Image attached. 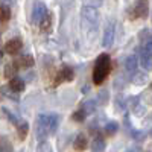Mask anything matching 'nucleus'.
Instances as JSON below:
<instances>
[{
  "label": "nucleus",
  "instance_id": "obj_1",
  "mask_svg": "<svg viewBox=\"0 0 152 152\" xmlns=\"http://www.w3.org/2000/svg\"><path fill=\"white\" fill-rule=\"evenodd\" d=\"M58 122L59 117L56 114H40L37 119V128H35L38 140L43 142L50 134H53L58 128Z\"/></svg>",
  "mask_w": 152,
  "mask_h": 152
},
{
  "label": "nucleus",
  "instance_id": "obj_2",
  "mask_svg": "<svg viewBox=\"0 0 152 152\" xmlns=\"http://www.w3.org/2000/svg\"><path fill=\"white\" fill-rule=\"evenodd\" d=\"M110 70H111V59L108 55H100L97 59H96V64H94V70H93V82L96 85H100L105 79L107 76L110 75Z\"/></svg>",
  "mask_w": 152,
  "mask_h": 152
},
{
  "label": "nucleus",
  "instance_id": "obj_3",
  "mask_svg": "<svg viewBox=\"0 0 152 152\" xmlns=\"http://www.w3.org/2000/svg\"><path fill=\"white\" fill-rule=\"evenodd\" d=\"M82 23H84L85 29L88 31V34L91 32V29H93L94 34H96L97 26H99V14H97V8L85 5L84 9H82Z\"/></svg>",
  "mask_w": 152,
  "mask_h": 152
},
{
  "label": "nucleus",
  "instance_id": "obj_4",
  "mask_svg": "<svg viewBox=\"0 0 152 152\" xmlns=\"http://www.w3.org/2000/svg\"><path fill=\"white\" fill-rule=\"evenodd\" d=\"M131 18H146L149 14V3L148 0H137L131 9Z\"/></svg>",
  "mask_w": 152,
  "mask_h": 152
},
{
  "label": "nucleus",
  "instance_id": "obj_5",
  "mask_svg": "<svg viewBox=\"0 0 152 152\" xmlns=\"http://www.w3.org/2000/svg\"><path fill=\"white\" fill-rule=\"evenodd\" d=\"M114 37H116V31H114V21H110L108 26L104 31V38H102V47L108 49L113 46L114 41Z\"/></svg>",
  "mask_w": 152,
  "mask_h": 152
},
{
  "label": "nucleus",
  "instance_id": "obj_6",
  "mask_svg": "<svg viewBox=\"0 0 152 152\" xmlns=\"http://www.w3.org/2000/svg\"><path fill=\"white\" fill-rule=\"evenodd\" d=\"M47 14H49V12H47L46 5H44L43 2H37V3H35V8H34V12H32V21L37 23V24L41 23L43 18H44Z\"/></svg>",
  "mask_w": 152,
  "mask_h": 152
},
{
  "label": "nucleus",
  "instance_id": "obj_7",
  "mask_svg": "<svg viewBox=\"0 0 152 152\" xmlns=\"http://www.w3.org/2000/svg\"><path fill=\"white\" fill-rule=\"evenodd\" d=\"M73 78H75L73 70H72L70 67H62V69L58 72V75H56V78H55V81H53V85H59L61 82L72 81Z\"/></svg>",
  "mask_w": 152,
  "mask_h": 152
},
{
  "label": "nucleus",
  "instance_id": "obj_8",
  "mask_svg": "<svg viewBox=\"0 0 152 152\" xmlns=\"http://www.w3.org/2000/svg\"><path fill=\"white\" fill-rule=\"evenodd\" d=\"M21 47H23V43H21L20 38H12V40H9L5 44V50H6V53H9V55L18 53L21 50Z\"/></svg>",
  "mask_w": 152,
  "mask_h": 152
},
{
  "label": "nucleus",
  "instance_id": "obj_9",
  "mask_svg": "<svg viewBox=\"0 0 152 152\" xmlns=\"http://www.w3.org/2000/svg\"><path fill=\"white\" fill-rule=\"evenodd\" d=\"M15 62V66H17V69H28V67H31V66H34V58L31 56V55H23V56H20L17 61H14Z\"/></svg>",
  "mask_w": 152,
  "mask_h": 152
},
{
  "label": "nucleus",
  "instance_id": "obj_10",
  "mask_svg": "<svg viewBox=\"0 0 152 152\" xmlns=\"http://www.w3.org/2000/svg\"><path fill=\"white\" fill-rule=\"evenodd\" d=\"M88 146V140H87V137L84 134H79V135H76L75 138V142H73V148L76 151H85Z\"/></svg>",
  "mask_w": 152,
  "mask_h": 152
},
{
  "label": "nucleus",
  "instance_id": "obj_11",
  "mask_svg": "<svg viewBox=\"0 0 152 152\" xmlns=\"http://www.w3.org/2000/svg\"><path fill=\"white\" fill-rule=\"evenodd\" d=\"M140 66L145 70H152V56L148 55L143 49H140Z\"/></svg>",
  "mask_w": 152,
  "mask_h": 152
},
{
  "label": "nucleus",
  "instance_id": "obj_12",
  "mask_svg": "<svg viewBox=\"0 0 152 152\" xmlns=\"http://www.w3.org/2000/svg\"><path fill=\"white\" fill-rule=\"evenodd\" d=\"M12 91H15V93H20V91H23L24 90V82H23V79L21 78H12L11 81H9V85H8Z\"/></svg>",
  "mask_w": 152,
  "mask_h": 152
},
{
  "label": "nucleus",
  "instance_id": "obj_13",
  "mask_svg": "<svg viewBox=\"0 0 152 152\" xmlns=\"http://www.w3.org/2000/svg\"><path fill=\"white\" fill-rule=\"evenodd\" d=\"M137 66H138V59H137L134 55H131V56L126 58V61H125V70L128 72V73H135Z\"/></svg>",
  "mask_w": 152,
  "mask_h": 152
},
{
  "label": "nucleus",
  "instance_id": "obj_14",
  "mask_svg": "<svg viewBox=\"0 0 152 152\" xmlns=\"http://www.w3.org/2000/svg\"><path fill=\"white\" fill-rule=\"evenodd\" d=\"M91 151L93 152H104L105 151V142H104L102 137L96 135L91 140Z\"/></svg>",
  "mask_w": 152,
  "mask_h": 152
},
{
  "label": "nucleus",
  "instance_id": "obj_15",
  "mask_svg": "<svg viewBox=\"0 0 152 152\" xmlns=\"http://www.w3.org/2000/svg\"><path fill=\"white\" fill-rule=\"evenodd\" d=\"M131 81H132V84H135V85H143V84L148 82V75H146V73H138V72H135V73L131 75Z\"/></svg>",
  "mask_w": 152,
  "mask_h": 152
},
{
  "label": "nucleus",
  "instance_id": "obj_16",
  "mask_svg": "<svg viewBox=\"0 0 152 152\" xmlns=\"http://www.w3.org/2000/svg\"><path fill=\"white\" fill-rule=\"evenodd\" d=\"M11 18V9L8 5H2L0 6V21H8Z\"/></svg>",
  "mask_w": 152,
  "mask_h": 152
},
{
  "label": "nucleus",
  "instance_id": "obj_17",
  "mask_svg": "<svg viewBox=\"0 0 152 152\" xmlns=\"http://www.w3.org/2000/svg\"><path fill=\"white\" fill-rule=\"evenodd\" d=\"M142 40H143V44L140 49H143L148 55L152 56V35H149L148 38H142Z\"/></svg>",
  "mask_w": 152,
  "mask_h": 152
},
{
  "label": "nucleus",
  "instance_id": "obj_18",
  "mask_svg": "<svg viewBox=\"0 0 152 152\" xmlns=\"http://www.w3.org/2000/svg\"><path fill=\"white\" fill-rule=\"evenodd\" d=\"M28 131H29V125L26 122H21L18 125V128H17V132H18V137H20V140H24L28 135Z\"/></svg>",
  "mask_w": 152,
  "mask_h": 152
},
{
  "label": "nucleus",
  "instance_id": "obj_19",
  "mask_svg": "<svg viewBox=\"0 0 152 152\" xmlns=\"http://www.w3.org/2000/svg\"><path fill=\"white\" fill-rule=\"evenodd\" d=\"M117 129H119V125H117L116 122H108V123L105 125V128H104V131H105L108 135L116 134V132H117Z\"/></svg>",
  "mask_w": 152,
  "mask_h": 152
},
{
  "label": "nucleus",
  "instance_id": "obj_20",
  "mask_svg": "<svg viewBox=\"0 0 152 152\" xmlns=\"http://www.w3.org/2000/svg\"><path fill=\"white\" fill-rule=\"evenodd\" d=\"M96 105H97V100H87V102L84 104V110H85V113L87 114H91V113H94L96 111Z\"/></svg>",
  "mask_w": 152,
  "mask_h": 152
},
{
  "label": "nucleus",
  "instance_id": "obj_21",
  "mask_svg": "<svg viewBox=\"0 0 152 152\" xmlns=\"http://www.w3.org/2000/svg\"><path fill=\"white\" fill-rule=\"evenodd\" d=\"M37 152H53V149H52V146H50L49 142L43 140V142H40V145L37 146Z\"/></svg>",
  "mask_w": 152,
  "mask_h": 152
},
{
  "label": "nucleus",
  "instance_id": "obj_22",
  "mask_svg": "<svg viewBox=\"0 0 152 152\" xmlns=\"http://www.w3.org/2000/svg\"><path fill=\"white\" fill-rule=\"evenodd\" d=\"M85 117H87V113H85L84 108H81V110H78V111H75V114H73V120H76V122H84Z\"/></svg>",
  "mask_w": 152,
  "mask_h": 152
},
{
  "label": "nucleus",
  "instance_id": "obj_23",
  "mask_svg": "<svg viewBox=\"0 0 152 152\" xmlns=\"http://www.w3.org/2000/svg\"><path fill=\"white\" fill-rule=\"evenodd\" d=\"M40 24H41V29H43V31L49 32V31H50V24H52V17L47 14V15L43 18V21H41Z\"/></svg>",
  "mask_w": 152,
  "mask_h": 152
},
{
  "label": "nucleus",
  "instance_id": "obj_24",
  "mask_svg": "<svg viewBox=\"0 0 152 152\" xmlns=\"http://www.w3.org/2000/svg\"><path fill=\"white\" fill-rule=\"evenodd\" d=\"M0 152H12L11 143L6 142V140H2V142H0Z\"/></svg>",
  "mask_w": 152,
  "mask_h": 152
},
{
  "label": "nucleus",
  "instance_id": "obj_25",
  "mask_svg": "<svg viewBox=\"0 0 152 152\" xmlns=\"http://www.w3.org/2000/svg\"><path fill=\"white\" fill-rule=\"evenodd\" d=\"M97 102H99V104H102V105H105V104L108 102V91H107V90L99 93V100H97Z\"/></svg>",
  "mask_w": 152,
  "mask_h": 152
},
{
  "label": "nucleus",
  "instance_id": "obj_26",
  "mask_svg": "<svg viewBox=\"0 0 152 152\" xmlns=\"http://www.w3.org/2000/svg\"><path fill=\"white\" fill-rule=\"evenodd\" d=\"M3 111H5V114H6V116L9 117V120L12 122V123H15V125H18V122H17V119L14 117V114H12L9 110H6V108H3Z\"/></svg>",
  "mask_w": 152,
  "mask_h": 152
},
{
  "label": "nucleus",
  "instance_id": "obj_27",
  "mask_svg": "<svg viewBox=\"0 0 152 152\" xmlns=\"http://www.w3.org/2000/svg\"><path fill=\"white\" fill-rule=\"evenodd\" d=\"M87 5H88V6L99 8L100 5H102V0H87Z\"/></svg>",
  "mask_w": 152,
  "mask_h": 152
},
{
  "label": "nucleus",
  "instance_id": "obj_28",
  "mask_svg": "<svg viewBox=\"0 0 152 152\" xmlns=\"http://www.w3.org/2000/svg\"><path fill=\"white\" fill-rule=\"evenodd\" d=\"M125 152H140V148H137V146H134V148H129V149H126Z\"/></svg>",
  "mask_w": 152,
  "mask_h": 152
},
{
  "label": "nucleus",
  "instance_id": "obj_29",
  "mask_svg": "<svg viewBox=\"0 0 152 152\" xmlns=\"http://www.w3.org/2000/svg\"><path fill=\"white\" fill-rule=\"evenodd\" d=\"M3 5H11V3H14V0H2Z\"/></svg>",
  "mask_w": 152,
  "mask_h": 152
}]
</instances>
